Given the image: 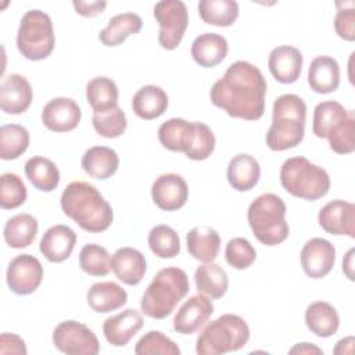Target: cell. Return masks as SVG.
<instances>
[{"mask_svg":"<svg viewBox=\"0 0 355 355\" xmlns=\"http://www.w3.org/2000/svg\"><path fill=\"white\" fill-rule=\"evenodd\" d=\"M300 259L308 277L322 279L330 273L336 263V248L329 240L313 237L304 244Z\"/></svg>","mask_w":355,"mask_h":355,"instance_id":"cell-12","label":"cell"},{"mask_svg":"<svg viewBox=\"0 0 355 355\" xmlns=\"http://www.w3.org/2000/svg\"><path fill=\"white\" fill-rule=\"evenodd\" d=\"M33 98L32 86L19 73L7 75L0 85V108L6 114L18 115L25 112Z\"/></svg>","mask_w":355,"mask_h":355,"instance_id":"cell-18","label":"cell"},{"mask_svg":"<svg viewBox=\"0 0 355 355\" xmlns=\"http://www.w3.org/2000/svg\"><path fill=\"white\" fill-rule=\"evenodd\" d=\"M119 92L116 83L107 76H96L86 85V100L94 114L107 112L118 107Z\"/></svg>","mask_w":355,"mask_h":355,"instance_id":"cell-33","label":"cell"},{"mask_svg":"<svg viewBox=\"0 0 355 355\" xmlns=\"http://www.w3.org/2000/svg\"><path fill=\"white\" fill-rule=\"evenodd\" d=\"M60 204L62 212L89 233L104 232L114 220L110 202L87 182H71L64 189Z\"/></svg>","mask_w":355,"mask_h":355,"instance_id":"cell-2","label":"cell"},{"mask_svg":"<svg viewBox=\"0 0 355 355\" xmlns=\"http://www.w3.org/2000/svg\"><path fill=\"white\" fill-rule=\"evenodd\" d=\"M6 280L10 290L18 295L32 294L43 280V266L31 254H21L11 259L7 268Z\"/></svg>","mask_w":355,"mask_h":355,"instance_id":"cell-11","label":"cell"},{"mask_svg":"<svg viewBox=\"0 0 355 355\" xmlns=\"http://www.w3.org/2000/svg\"><path fill=\"white\" fill-rule=\"evenodd\" d=\"M154 18L159 25L158 43L165 50H175L187 29L189 11L180 0H164L154 6Z\"/></svg>","mask_w":355,"mask_h":355,"instance_id":"cell-9","label":"cell"},{"mask_svg":"<svg viewBox=\"0 0 355 355\" xmlns=\"http://www.w3.org/2000/svg\"><path fill=\"white\" fill-rule=\"evenodd\" d=\"M143 19L135 12H122L114 15L107 26L100 31L98 39L105 47H115L122 44L130 35L140 32Z\"/></svg>","mask_w":355,"mask_h":355,"instance_id":"cell-31","label":"cell"},{"mask_svg":"<svg viewBox=\"0 0 355 355\" xmlns=\"http://www.w3.org/2000/svg\"><path fill=\"white\" fill-rule=\"evenodd\" d=\"M194 132V122L183 118H171L158 128V140L166 150L186 154L193 143Z\"/></svg>","mask_w":355,"mask_h":355,"instance_id":"cell-25","label":"cell"},{"mask_svg":"<svg viewBox=\"0 0 355 355\" xmlns=\"http://www.w3.org/2000/svg\"><path fill=\"white\" fill-rule=\"evenodd\" d=\"M352 116L354 112L348 111L338 101H322L313 110L312 132L316 137L330 141L345 128Z\"/></svg>","mask_w":355,"mask_h":355,"instance_id":"cell-13","label":"cell"},{"mask_svg":"<svg viewBox=\"0 0 355 355\" xmlns=\"http://www.w3.org/2000/svg\"><path fill=\"white\" fill-rule=\"evenodd\" d=\"M72 6H73L76 14H79L82 17L92 18V17L101 14L105 10L107 3L105 1H80V0L76 1L75 0V1H72Z\"/></svg>","mask_w":355,"mask_h":355,"instance_id":"cell-48","label":"cell"},{"mask_svg":"<svg viewBox=\"0 0 355 355\" xmlns=\"http://www.w3.org/2000/svg\"><path fill=\"white\" fill-rule=\"evenodd\" d=\"M79 266L90 276H105L111 270V258L104 247L89 243L79 252Z\"/></svg>","mask_w":355,"mask_h":355,"instance_id":"cell-40","label":"cell"},{"mask_svg":"<svg viewBox=\"0 0 355 355\" xmlns=\"http://www.w3.org/2000/svg\"><path fill=\"white\" fill-rule=\"evenodd\" d=\"M136 355H179L180 348L165 334L151 330L140 337L135 347Z\"/></svg>","mask_w":355,"mask_h":355,"instance_id":"cell-42","label":"cell"},{"mask_svg":"<svg viewBox=\"0 0 355 355\" xmlns=\"http://www.w3.org/2000/svg\"><path fill=\"white\" fill-rule=\"evenodd\" d=\"M132 108L133 112L144 121L155 119L166 111L168 94L159 86L146 85L135 93Z\"/></svg>","mask_w":355,"mask_h":355,"instance_id":"cell-30","label":"cell"},{"mask_svg":"<svg viewBox=\"0 0 355 355\" xmlns=\"http://www.w3.org/2000/svg\"><path fill=\"white\" fill-rule=\"evenodd\" d=\"M318 222L322 229L334 236L355 239V205L344 200H333L320 208Z\"/></svg>","mask_w":355,"mask_h":355,"instance_id":"cell-15","label":"cell"},{"mask_svg":"<svg viewBox=\"0 0 355 355\" xmlns=\"http://www.w3.org/2000/svg\"><path fill=\"white\" fill-rule=\"evenodd\" d=\"M92 123L94 130L105 139L119 137L121 135H123L128 126L126 115L119 107L107 112L93 114Z\"/></svg>","mask_w":355,"mask_h":355,"instance_id":"cell-43","label":"cell"},{"mask_svg":"<svg viewBox=\"0 0 355 355\" xmlns=\"http://www.w3.org/2000/svg\"><path fill=\"white\" fill-rule=\"evenodd\" d=\"M229 51L227 40L218 33L205 32L191 43V57L202 68H214L220 64Z\"/></svg>","mask_w":355,"mask_h":355,"instance_id":"cell-23","label":"cell"},{"mask_svg":"<svg viewBox=\"0 0 355 355\" xmlns=\"http://www.w3.org/2000/svg\"><path fill=\"white\" fill-rule=\"evenodd\" d=\"M196 132L193 143L189 151L184 154L189 159L193 161H204L207 159L215 150V135L211 128L202 122H194Z\"/></svg>","mask_w":355,"mask_h":355,"instance_id":"cell-45","label":"cell"},{"mask_svg":"<svg viewBox=\"0 0 355 355\" xmlns=\"http://www.w3.org/2000/svg\"><path fill=\"white\" fill-rule=\"evenodd\" d=\"M28 191L22 179L17 173H3L0 178V207L3 209H15L26 200Z\"/></svg>","mask_w":355,"mask_h":355,"instance_id":"cell-41","label":"cell"},{"mask_svg":"<svg viewBox=\"0 0 355 355\" xmlns=\"http://www.w3.org/2000/svg\"><path fill=\"white\" fill-rule=\"evenodd\" d=\"M186 245L189 254L202 262H214L219 254L220 237L218 232L208 226H196L189 230L186 236Z\"/></svg>","mask_w":355,"mask_h":355,"instance_id":"cell-28","label":"cell"},{"mask_svg":"<svg viewBox=\"0 0 355 355\" xmlns=\"http://www.w3.org/2000/svg\"><path fill=\"white\" fill-rule=\"evenodd\" d=\"M111 270L122 283L136 286L147 272L146 257L133 247L118 248L111 257Z\"/></svg>","mask_w":355,"mask_h":355,"instance_id":"cell-22","label":"cell"},{"mask_svg":"<svg viewBox=\"0 0 355 355\" xmlns=\"http://www.w3.org/2000/svg\"><path fill=\"white\" fill-rule=\"evenodd\" d=\"M148 247L158 258H175L180 252V239L168 225H157L148 233Z\"/></svg>","mask_w":355,"mask_h":355,"instance_id":"cell-39","label":"cell"},{"mask_svg":"<svg viewBox=\"0 0 355 355\" xmlns=\"http://www.w3.org/2000/svg\"><path fill=\"white\" fill-rule=\"evenodd\" d=\"M80 165L89 176L98 180H105L116 172L119 166V157L116 151L110 147L94 146L85 151Z\"/></svg>","mask_w":355,"mask_h":355,"instance_id":"cell-29","label":"cell"},{"mask_svg":"<svg viewBox=\"0 0 355 355\" xmlns=\"http://www.w3.org/2000/svg\"><path fill=\"white\" fill-rule=\"evenodd\" d=\"M86 300L94 312L108 313L126 304L128 293L115 282H98L90 286Z\"/></svg>","mask_w":355,"mask_h":355,"instance_id":"cell-26","label":"cell"},{"mask_svg":"<svg viewBox=\"0 0 355 355\" xmlns=\"http://www.w3.org/2000/svg\"><path fill=\"white\" fill-rule=\"evenodd\" d=\"M194 282L198 293L212 300L223 297L229 287L227 273L220 265L215 262H207L200 265L196 269Z\"/></svg>","mask_w":355,"mask_h":355,"instance_id":"cell-34","label":"cell"},{"mask_svg":"<svg viewBox=\"0 0 355 355\" xmlns=\"http://www.w3.org/2000/svg\"><path fill=\"white\" fill-rule=\"evenodd\" d=\"M257 258V251L252 244L244 237H233L225 248V259L233 269L243 270L250 268Z\"/></svg>","mask_w":355,"mask_h":355,"instance_id":"cell-44","label":"cell"},{"mask_svg":"<svg viewBox=\"0 0 355 355\" xmlns=\"http://www.w3.org/2000/svg\"><path fill=\"white\" fill-rule=\"evenodd\" d=\"M200 18L214 26H232L239 17V4L234 0H201L197 6Z\"/></svg>","mask_w":355,"mask_h":355,"instance_id":"cell-37","label":"cell"},{"mask_svg":"<svg viewBox=\"0 0 355 355\" xmlns=\"http://www.w3.org/2000/svg\"><path fill=\"white\" fill-rule=\"evenodd\" d=\"M306 104L293 93L279 96L273 103L272 125L266 133V146L272 151L297 147L305 135Z\"/></svg>","mask_w":355,"mask_h":355,"instance_id":"cell-3","label":"cell"},{"mask_svg":"<svg viewBox=\"0 0 355 355\" xmlns=\"http://www.w3.org/2000/svg\"><path fill=\"white\" fill-rule=\"evenodd\" d=\"M288 352L290 354H323V351L319 347L309 343H300L294 345Z\"/></svg>","mask_w":355,"mask_h":355,"instance_id":"cell-49","label":"cell"},{"mask_svg":"<svg viewBox=\"0 0 355 355\" xmlns=\"http://www.w3.org/2000/svg\"><path fill=\"white\" fill-rule=\"evenodd\" d=\"M37 220L31 214H18L15 216H11L3 230L4 241L11 248H25L29 247L36 234H37Z\"/></svg>","mask_w":355,"mask_h":355,"instance_id":"cell-35","label":"cell"},{"mask_svg":"<svg viewBox=\"0 0 355 355\" xmlns=\"http://www.w3.org/2000/svg\"><path fill=\"white\" fill-rule=\"evenodd\" d=\"M354 252H355L354 248L348 250V252L343 259V272L349 280H354Z\"/></svg>","mask_w":355,"mask_h":355,"instance_id":"cell-50","label":"cell"},{"mask_svg":"<svg viewBox=\"0 0 355 355\" xmlns=\"http://www.w3.org/2000/svg\"><path fill=\"white\" fill-rule=\"evenodd\" d=\"M54 28L49 14L29 10L24 14L17 32L18 51L31 61L46 60L54 50Z\"/></svg>","mask_w":355,"mask_h":355,"instance_id":"cell-8","label":"cell"},{"mask_svg":"<svg viewBox=\"0 0 355 355\" xmlns=\"http://www.w3.org/2000/svg\"><path fill=\"white\" fill-rule=\"evenodd\" d=\"M306 327L318 337L326 338L337 333L340 316L336 308L324 301H315L305 311Z\"/></svg>","mask_w":355,"mask_h":355,"instance_id":"cell-32","label":"cell"},{"mask_svg":"<svg viewBox=\"0 0 355 355\" xmlns=\"http://www.w3.org/2000/svg\"><path fill=\"white\" fill-rule=\"evenodd\" d=\"M214 313V304L209 297L198 293L183 302L173 318V329L179 334H193Z\"/></svg>","mask_w":355,"mask_h":355,"instance_id":"cell-17","label":"cell"},{"mask_svg":"<svg viewBox=\"0 0 355 355\" xmlns=\"http://www.w3.org/2000/svg\"><path fill=\"white\" fill-rule=\"evenodd\" d=\"M266 80L261 69L248 61L229 65L209 90L211 103L232 118L257 121L265 112Z\"/></svg>","mask_w":355,"mask_h":355,"instance_id":"cell-1","label":"cell"},{"mask_svg":"<svg viewBox=\"0 0 355 355\" xmlns=\"http://www.w3.org/2000/svg\"><path fill=\"white\" fill-rule=\"evenodd\" d=\"M280 183L288 194L306 201L322 198L330 189L329 173L305 157H291L283 162Z\"/></svg>","mask_w":355,"mask_h":355,"instance_id":"cell-6","label":"cell"},{"mask_svg":"<svg viewBox=\"0 0 355 355\" xmlns=\"http://www.w3.org/2000/svg\"><path fill=\"white\" fill-rule=\"evenodd\" d=\"M286 212L284 201L273 193H263L250 204L247 220L261 244L273 247L288 237L290 226L286 220Z\"/></svg>","mask_w":355,"mask_h":355,"instance_id":"cell-5","label":"cell"},{"mask_svg":"<svg viewBox=\"0 0 355 355\" xmlns=\"http://www.w3.org/2000/svg\"><path fill=\"white\" fill-rule=\"evenodd\" d=\"M154 204L162 211H178L189 198V186L178 173L159 175L151 186Z\"/></svg>","mask_w":355,"mask_h":355,"instance_id":"cell-14","label":"cell"},{"mask_svg":"<svg viewBox=\"0 0 355 355\" xmlns=\"http://www.w3.org/2000/svg\"><path fill=\"white\" fill-rule=\"evenodd\" d=\"M29 132L18 123H7L0 128V158L11 161L19 158L29 147Z\"/></svg>","mask_w":355,"mask_h":355,"instance_id":"cell-38","label":"cell"},{"mask_svg":"<svg viewBox=\"0 0 355 355\" xmlns=\"http://www.w3.org/2000/svg\"><path fill=\"white\" fill-rule=\"evenodd\" d=\"M26 345L25 341L12 333H1L0 336V354H18V355H25Z\"/></svg>","mask_w":355,"mask_h":355,"instance_id":"cell-47","label":"cell"},{"mask_svg":"<svg viewBox=\"0 0 355 355\" xmlns=\"http://www.w3.org/2000/svg\"><path fill=\"white\" fill-rule=\"evenodd\" d=\"M250 340L247 322L233 313H225L209 322L200 333L196 352L200 355H220L243 348Z\"/></svg>","mask_w":355,"mask_h":355,"instance_id":"cell-7","label":"cell"},{"mask_svg":"<svg viewBox=\"0 0 355 355\" xmlns=\"http://www.w3.org/2000/svg\"><path fill=\"white\" fill-rule=\"evenodd\" d=\"M261 176L259 162L250 154L234 155L227 165V182L237 191L254 189Z\"/></svg>","mask_w":355,"mask_h":355,"instance_id":"cell-27","label":"cell"},{"mask_svg":"<svg viewBox=\"0 0 355 355\" xmlns=\"http://www.w3.org/2000/svg\"><path fill=\"white\" fill-rule=\"evenodd\" d=\"M82 118L80 107L68 97H55L50 100L42 110L43 125L55 133L73 130Z\"/></svg>","mask_w":355,"mask_h":355,"instance_id":"cell-16","label":"cell"},{"mask_svg":"<svg viewBox=\"0 0 355 355\" xmlns=\"http://www.w3.org/2000/svg\"><path fill=\"white\" fill-rule=\"evenodd\" d=\"M308 83L319 94L337 90L340 85V65L330 55L315 57L308 68Z\"/></svg>","mask_w":355,"mask_h":355,"instance_id":"cell-24","label":"cell"},{"mask_svg":"<svg viewBox=\"0 0 355 355\" xmlns=\"http://www.w3.org/2000/svg\"><path fill=\"white\" fill-rule=\"evenodd\" d=\"M144 320L137 309L128 308L103 323V333L105 340L114 347H125L136 333L143 327Z\"/></svg>","mask_w":355,"mask_h":355,"instance_id":"cell-20","label":"cell"},{"mask_svg":"<svg viewBox=\"0 0 355 355\" xmlns=\"http://www.w3.org/2000/svg\"><path fill=\"white\" fill-rule=\"evenodd\" d=\"M76 243V233L67 225L49 227L40 240L39 250L49 262L60 263L68 259Z\"/></svg>","mask_w":355,"mask_h":355,"instance_id":"cell-21","label":"cell"},{"mask_svg":"<svg viewBox=\"0 0 355 355\" xmlns=\"http://www.w3.org/2000/svg\"><path fill=\"white\" fill-rule=\"evenodd\" d=\"M337 14L334 17V31L336 33L347 40H355V6L354 1L347 3H336Z\"/></svg>","mask_w":355,"mask_h":355,"instance_id":"cell-46","label":"cell"},{"mask_svg":"<svg viewBox=\"0 0 355 355\" xmlns=\"http://www.w3.org/2000/svg\"><path fill=\"white\" fill-rule=\"evenodd\" d=\"M190 283L186 272L176 266L164 268L157 272L147 286L141 301V312L153 319H164L189 293Z\"/></svg>","mask_w":355,"mask_h":355,"instance_id":"cell-4","label":"cell"},{"mask_svg":"<svg viewBox=\"0 0 355 355\" xmlns=\"http://www.w3.org/2000/svg\"><path fill=\"white\" fill-rule=\"evenodd\" d=\"M302 54L301 51L288 44L275 47L268 58V67L272 76L284 85H290L298 80L302 69Z\"/></svg>","mask_w":355,"mask_h":355,"instance_id":"cell-19","label":"cell"},{"mask_svg":"<svg viewBox=\"0 0 355 355\" xmlns=\"http://www.w3.org/2000/svg\"><path fill=\"white\" fill-rule=\"evenodd\" d=\"M25 175L28 180L40 191L50 193L60 183V171L57 165L46 157H32L25 162Z\"/></svg>","mask_w":355,"mask_h":355,"instance_id":"cell-36","label":"cell"},{"mask_svg":"<svg viewBox=\"0 0 355 355\" xmlns=\"http://www.w3.org/2000/svg\"><path fill=\"white\" fill-rule=\"evenodd\" d=\"M54 347L67 355H96L100 343L96 334L83 323L64 320L53 330Z\"/></svg>","mask_w":355,"mask_h":355,"instance_id":"cell-10","label":"cell"}]
</instances>
